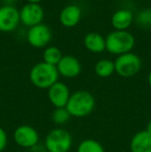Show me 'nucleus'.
<instances>
[{
  "label": "nucleus",
  "instance_id": "nucleus-1",
  "mask_svg": "<svg viewBox=\"0 0 151 152\" xmlns=\"http://www.w3.org/2000/svg\"><path fill=\"white\" fill-rule=\"evenodd\" d=\"M65 108L71 117L83 118L93 112L95 108V98L89 91L78 90L71 94Z\"/></svg>",
  "mask_w": 151,
  "mask_h": 152
},
{
  "label": "nucleus",
  "instance_id": "nucleus-2",
  "mask_svg": "<svg viewBox=\"0 0 151 152\" xmlns=\"http://www.w3.org/2000/svg\"><path fill=\"white\" fill-rule=\"evenodd\" d=\"M59 72L55 65L42 61L34 64L29 72V79L36 88L48 90L52 85L58 82Z\"/></svg>",
  "mask_w": 151,
  "mask_h": 152
},
{
  "label": "nucleus",
  "instance_id": "nucleus-3",
  "mask_svg": "<svg viewBox=\"0 0 151 152\" xmlns=\"http://www.w3.org/2000/svg\"><path fill=\"white\" fill-rule=\"evenodd\" d=\"M135 44V36L126 30H114L106 36V50L118 56L131 52Z\"/></svg>",
  "mask_w": 151,
  "mask_h": 152
},
{
  "label": "nucleus",
  "instance_id": "nucleus-4",
  "mask_svg": "<svg viewBox=\"0 0 151 152\" xmlns=\"http://www.w3.org/2000/svg\"><path fill=\"white\" fill-rule=\"evenodd\" d=\"M71 146L73 137L64 128H53L44 139V147L48 152H69Z\"/></svg>",
  "mask_w": 151,
  "mask_h": 152
},
{
  "label": "nucleus",
  "instance_id": "nucleus-5",
  "mask_svg": "<svg viewBox=\"0 0 151 152\" xmlns=\"http://www.w3.org/2000/svg\"><path fill=\"white\" fill-rule=\"evenodd\" d=\"M115 72L122 78H131L140 72L142 60L135 53H126L119 55L114 61Z\"/></svg>",
  "mask_w": 151,
  "mask_h": 152
},
{
  "label": "nucleus",
  "instance_id": "nucleus-6",
  "mask_svg": "<svg viewBox=\"0 0 151 152\" xmlns=\"http://www.w3.org/2000/svg\"><path fill=\"white\" fill-rule=\"evenodd\" d=\"M14 141L18 146L22 148H33L39 142V134L33 126L23 124L15 129Z\"/></svg>",
  "mask_w": 151,
  "mask_h": 152
},
{
  "label": "nucleus",
  "instance_id": "nucleus-7",
  "mask_svg": "<svg viewBox=\"0 0 151 152\" xmlns=\"http://www.w3.org/2000/svg\"><path fill=\"white\" fill-rule=\"evenodd\" d=\"M27 42L31 47L35 49H42L47 47L52 39V30L44 24L33 26L27 31Z\"/></svg>",
  "mask_w": 151,
  "mask_h": 152
},
{
  "label": "nucleus",
  "instance_id": "nucleus-8",
  "mask_svg": "<svg viewBox=\"0 0 151 152\" xmlns=\"http://www.w3.org/2000/svg\"><path fill=\"white\" fill-rule=\"evenodd\" d=\"M44 8L38 3H26L20 10V22L29 28L42 23Z\"/></svg>",
  "mask_w": 151,
  "mask_h": 152
},
{
  "label": "nucleus",
  "instance_id": "nucleus-9",
  "mask_svg": "<svg viewBox=\"0 0 151 152\" xmlns=\"http://www.w3.org/2000/svg\"><path fill=\"white\" fill-rule=\"evenodd\" d=\"M20 23V10H18L16 6H0V31L4 33L12 32Z\"/></svg>",
  "mask_w": 151,
  "mask_h": 152
},
{
  "label": "nucleus",
  "instance_id": "nucleus-10",
  "mask_svg": "<svg viewBox=\"0 0 151 152\" xmlns=\"http://www.w3.org/2000/svg\"><path fill=\"white\" fill-rule=\"evenodd\" d=\"M71 97V91L63 82H56L48 89L49 102L56 108H65Z\"/></svg>",
  "mask_w": 151,
  "mask_h": 152
},
{
  "label": "nucleus",
  "instance_id": "nucleus-11",
  "mask_svg": "<svg viewBox=\"0 0 151 152\" xmlns=\"http://www.w3.org/2000/svg\"><path fill=\"white\" fill-rule=\"evenodd\" d=\"M59 76H62L67 79H73L78 77L82 72V65L78 58L71 55L62 56L61 60L56 65Z\"/></svg>",
  "mask_w": 151,
  "mask_h": 152
},
{
  "label": "nucleus",
  "instance_id": "nucleus-12",
  "mask_svg": "<svg viewBox=\"0 0 151 152\" xmlns=\"http://www.w3.org/2000/svg\"><path fill=\"white\" fill-rule=\"evenodd\" d=\"M82 18V10L77 4H69L61 10L59 21L64 27L71 28L80 23Z\"/></svg>",
  "mask_w": 151,
  "mask_h": 152
},
{
  "label": "nucleus",
  "instance_id": "nucleus-13",
  "mask_svg": "<svg viewBox=\"0 0 151 152\" xmlns=\"http://www.w3.org/2000/svg\"><path fill=\"white\" fill-rule=\"evenodd\" d=\"M131 152H151V134L146 129L133 136L129 143Z\"/></svg>",
  "mask_w": 151,
  "mask_h": 152
},
{
  "label": "nucleus",
  "instance_id": "nucleus-14",
  "mask_svg": "<svg viewBox=\"0 0 151 152\" xmlns=\"http://www.w3.org/2000/svg\"><path fill=\"white\" fill-rule=\"evenodd\" d=\"M133 22V14L127 8H120L112 15L111 23L115 30H127Z\"/></svg>",
  "mask_w": 151,
  "mask_h": 152
},
{
  "label": "nucleus",
  "instance_id": "nucleus-15",
  "mask_svg": "<svg viewBox=\"0 0 151 152\" xmlns=\"http://www.w3.org/2000/svg\"><path fill=\"white\" fill-rule=\"evenodd\" d=\"M84 46L89 52L95 53H103L106 51V37H104L101 34L97 32H89L84 37Z\"/></svg>",
  "mask_w": 151,
  "mask_h": 152
},
{
  "label": "nucleus",
  "instance_id": "nucleus-16",
  "mask_svg": "<svg viewBox=\"0 0 151 152\" xmlns=\"http://www.w3.org/2000/svg\"><path fill=\"white\" fill-rule=\"evenodd\" d=\"M94 72L99 78H109L115 72L114 61L109 59H101L95 63Z\"/></svg>",
  "mask_w": 151,
  "mask_h": 152
},
{
  "label": "nucleus",
  "instance_id": "nucleus-17",
  "mask_svg": "<svg viewBox=\"0 0 151 152\" xmlns=\"http://www.w3.org/2000/svg\"><path fill=\"white\" fill-rule=\"evenodd\" d=\"M62 56V53L57 47H47L44 49V53H42V61L48 64H51V65L56 66L59 63V61L61 60Z\"/></svg>",
  "mask_w": 151,
  "mask_h": 152
},
{
  "label": "nucleus",
  "instance_id": "nucleus-18",
  "mask_svg": "<svg viewBox=\"0 0 151 152\" xmlns=\"http://www.w3.org/2000/svg\"><path fill=\"white\" fill-rule=\"evenodd\" d=\"M77 152H105V148L98 141L86 139L79 143Z\"/></svg>",
  "mask_w": 151,
  "mask_h": 152
},
{
  "label": "nucleus",
  "instance_id": "nucleus-19",
  "mask_svg": "<svg viewBox=\"0 0 151 152\" xmlns=\"http://www.w3.org/2000/svg\"><path fill=\"white\" fill-rule=\"evenodd\" d=\"M71 114L66 110V108H56L52 113V121L56 125L65 124L71 119Z\"/></svg>",
  "mask_w": 151,
  "mask_h": 152
},
{
  "label": "nucleus",
  "instance_id": "nucleus-20",
  "mask_svg": "<svg viewBox=\"0 0 151 152\" xmlns=\"http://www.w3.org/2000/svg\"><path fill=\"white\" fill-rule=\"evenodd\" d=\"M136 23L143 28H151V10H143L138 12Z\"/></svg>",
  "mask_w": 151,
  "mask_h": 152
},
{
  "label": "nucleus",
  "instance_id": "nucleus-21",
  "mask_svg": "<svg viewBox=\"0 0 151 152\" xmlns=\"http://www.w3.org/2000/svg\"><path fill=\"white\" fill-rule=\"evenodd\" d=\"M8 143V137L6 132L0 126V152H2L6 148Z\"/></svg>",
  "mask_w": 151,
  "mask_h": 152
},
{
  "label": "nucleus",
  "instance_id": "nucleus-22",
  "mask_svg": "<svg viewBox=\"0 0 151 152\" xmlns=\"http://www.w3.org/2000/svg\"><path fill=\"white\" fill-rule=\"evenodd\" d=\"M15 1L16 0H3V2H4V4L3 5H14L15 6Z\"/></svg>",
  "mask_w": 151,
  "mask_h": 152
},
{
  "label": "nucleus",
  "instance_id": "nucleus-23",
  "mask_svg": "<svg viewBox=\"0 0 151 152\" xmlns=\"http://www.w3.org/2000/svg\"><path fill=\"white\" fill-rule=\"evenodd\" d=\"M27 3H38L39 4V2L42 1V0H26Z\"/></svg>",
  "mask_w": 151,
  "mask_h": 152
},
{
  "label": "nucleus",
  "instance_id": "nucleus-24",
  "mask_svg": "<svg viewBox=\"0 0 151 152\" xmlns=\"http://www.w3.org/2000/svg\"><path fill=\"white\" fill-rule=\"evenodd\" d=\"M146 130H147V132H149L151 134V121L147 124V128H146Z\"/></svg>",
  "mask_w": 151,
  "mask_h": 152
},
{
  "label": "nucleus",
  "instance_id": "nucleus-25",
  "mask_svg": "<svg viewBox=\"0 0 151 152\" xmlns=\"http://www.w3.org/2000/svg\"><path fill=\"white\" fill-rule=\"evenodd\" d=\"M148 84H149L151 87V72H149V75H148Z\"/></svg>",
  "mask_w": 151,
  "mask_h": 152
}]
</instances>
